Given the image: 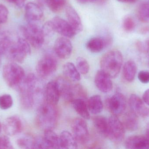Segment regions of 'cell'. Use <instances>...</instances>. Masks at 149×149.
I'll return each mask as SVG.
<instances>
[{"instance_id":"obj_19","label":"cell","mask_w":149,"mask_h":149,"mask_svg":"<svg viewBox=\"0 0 149 149\" xmlns=\"http://www.w3.org/2000/svg\"><path fill=\"white\" fill-rule=\"evenodd\" d=\"M125 146L127 149H148L149 140L146 136H133L126 140Z\"/></svg>"},{"instance_id":"obj_13","label":"cell","mask_w":149,"mask_h":149,"mask_svg":"<svg viewBox=\"0 0 149 149\" xmlns=\"http://www.w3.org/2000/svg\"><path fill=\"white\" fill-rule=\"evenodd\" d=\"M51 21L55 31L63 36L72 38L76 35L68 21L58 16L53 17Z\"/></svg>"},{"instance_id":"obj_47","label":"cell","mask_w":149,"mask_h":149,"mask_svg":"<svg viewBox=\"0 0 149 149\" xmlns=\"http://www.w3.org/2000/svg\"><path fill=\"white\" fill-rule=\"evenodd\" d=\"M1 55L0 54V66H1Z\"/></svg>"},{"instance_id":"obj_4","label":"cell","mask_w":149,"mask_h":149,"mask_svg":"<svg viewBox=\"0 0 149 149\" xmlns=\"http://www.w3.org/2000/svg\"><path fill=\"white\" fill-rule=\"evenodd\" d=\"M3 77L10 87L17 88L25 77L23 68L15 63H9L3 68Z\"/></svg>"},{"instance_id":"obj_41","label":"cell","mask_w":149,"mask_h":149,"mask_svg":"<svg viewBox=\"0 0 149 149\" xmlns=\"http://www.w3.org/2000/svg\"><path fill=\"white\" fill-rule=\"evenodd\" d=\"M143 100L145 104L149 106V89L146 90L143 95Z\"/></svg>"},{"instance_id":"obj_16","label":"cell","mask_w":149,"mask_h":149,"mask_svg":"<svg viewBox=\"0 0 149 149\" xmlns=\"http://www.w3.org/2000/svg\"><path fill=\"white\" fill-rule=\"evenodd\" d=\"M43 13L39 5L33 2H29L25 7V16L28 23H37L42 17Z\"/></svg>"},{"instance_id":"obj_46","label":"cell","mask_w":149,"mask_h":149,"mask_svg":"<svg viewBox=\"0 0 149 149\" xmlns=\"http://www.w3.org/2000/svg\"><path fill=\"white\" fill-rule=\"evenodd\" d=\"M2 129V125L1 122H0V133H1V131Z\"/></svg>"},{"instance_id":"obj_14","label":"cell","mask_w":149,"mask_h":149,"mask_svg":"<svg viewBox=\"0 0 149 149\" xmlns=\"http://www.w3.org/2000/svg\"><path fill=\"white\" fill-rule=\"evenodd\" d=\"M129 105L131 111L137 116H149V108L146 106L143 101L136 94H132L129 99Z\"/></svg>"},{"instance_id":"obj_32","label":"cell","mask_w":149,"mask_h":149,"mask_svg":"<svg viewBox=\"0 0 149 149\" xmlns=\"http://www.w3.org/2000/svg\"><path fill=\"white\" fill-rule=\"evenodd\" d=\"M76 68L80 74H86L88 73L89 65L87 61L84 58L79 57L76 61Z\"/></svg>"},{"instance_id":"obj_44","label":"cell","mask_w":149,"mask_h":149,"mask_svg":"<svg viewBox=\"0 0 149 149\" xmlns=\"http://www.w3.org/2000/svg\"><path fill=\"white\" fill-rule=\"evenodd\" d=\"M146 137L149 140V125L146 130Z\"/></svg>"},{"instance_id":"obj_24","label":"cell","mask_w":149,"mask_h":149,"mask_svg":"<svg viewBox=\"0 0 149 149\" xmlns=\"http://www.w3.org/2000/svg\"><path fill=\"white\" fill-rule=\"evenodd\" d=\"M44 139L47 149H60L59 137L53 129L44 130Z\"/></svg>"},{"instance_id":"obj_12","label":"cell","mask_w":149,"mask_h":149,"mask_svg":"<svg viewBox=\"0 0 149 149\" xmlns=\"http://www.w3.org/2000/svg\"><path fill=\"white\" fill-rule=\"evenodd\" d=\"M2 128L6 135L13 136L20 134L23 129L22 122L17 116H12L5 119Z\"/></svg>"},{"instance_id":"obj_40","label":"cell","mask_w":149,"mask_h":149,"mask_svg":"<svg viewBox=\"0 0 149 149\" xmlns=\"http://www.w3.org/2000/svg\"><path fill=\"white\" fill-rule=\"evenodd\" d=\"M25 0H7L10 3L15 4L18 8H22L24 5Z\"/></svg>"},{"instance_id":"obj_9","label":"cell","mask_w":149,"mask_h":149,"mask_svg":"<svg viewBox=\"0 0 149 149\" xmlns=\"http://www.w3.org/2000/svg\"><path fill=\"white\" fill-rule=\"evenodd\" d=\"M72 130L77 142L85 144L89 141V135L87 125L81 118L74 119L72 123Z\"/></svg>"},{"instance_id":"obj_36","label":"cell","mask_w":149,"mask_h":149,"mask_svg":"<svg viewBox=\"0 0 149 149\" xmlns=\"http://www.w3.org/2000/svg\"><path fill=\"white\" fill-rule=\"evenodd\" d=\"M42 31L45 38L52 36L55 32L51 21L46 22L42 28Z\"/></svg>"},{"instance_id":"obj_35","label":"cell","mask_w":149,"mask_h":149,"mask_svg":"<svg viewBox=\"0 0 149 149\" xmlns=\"http://www.w3.org/2000/svg\"><path fill=\"white\" fill-rule=\"evenodd\" d=\"M135 26V22L131 17L130 16L125 17L123 22V27L125 31L131 32L134 29Z\"/></svg>"},{"instance_id":"obj_7","label":"cell","mask_w":149,"mask_h":149,"mask_svg":"<svg viewBox=\"0 0 149 149\" xmlns=\"http://www.w3.org/2000/svg\"><path fill=\"white\" fill-rule=\"evenodd\" d=\"M107 137L115 143H120L123 140L125 136V128L118 117L112 115L108 119Z\"/></svg>"},{"instance_id":"obj_21","label":"cell","mask_w":149,"mask_h":149,"mask_svg":"<svg viewBox=\"0 0 149 149\" xmlns=\"http://www.w3.org/2000/svg\"><path fill=\"white\" fill-rule=\"evenodd\" d=\"M59 137L60 149H74L77 148V141L69 131H64Z\"/></svg>"},{"instance_id":"obj_37","label":"cell","mask_w":149,"mask_h":149,"mask_svg":"<svg viewBox=\"0 0 149 149\" xmlns=\"http://www.w3.org/2000/svg\"><path fill=\"white\" fill-rule=\"evenodd\" d=\"M14 148L10 139L8 136H0V149H12Z\"/></svg>"},{"instance_id":"obj_26","label":"cell","mask_w":149,"mask_h":149,"mask_svg":"<svg viewBox=\"0 0 149 149\" xmlns=\"http://www.w3.org/2000/svg\"><path fill=\"white\" fill-rule=\"evenodd\" d=\"M105 38L100 37H94L88 42L86 46L90 51L94 53L100 52L104 48L108 46Z\"/></svg>"},{"instance_id":"obj_1","label":"cell","mask_w":149,"mask_h":149,"mask_svg":"<svg viewBox=\"0 0 149 149\" xmlns=\"http://www.w3.org/2000/svg\"><path fill=\"white\" fill-rule=\"evenodd\" d=\"M58 113L56 105L45 101L40 105L37 113L36 122L44 130L53 129L57 124Z\"/></svg>"},{"instance_id":"obj_10","label":"cell","mask_w":149,"mask_h":149,"mask_svg":"<svg viewBox=\"0 0 149 149\" xmlns=\"http://www.w3.org/2000/svg\"><path fill=\"white\" fill-rule=\"evenodd\" d=\"M108 108L113 115L120 116L124 113L127 107L125 96L120 93H116L109 99Z\"/></svg>"},{"instance_id":"obj_8","label":"cell","mask_w":149,"mask_h":149,"mask_svg":"<svg viewBox=\"0 0 149 149\" xmlns=\"http://www.w3.org/2000/svg\"><path fill=\"white\" fill-rule=\"evenodd\" d=\"M57 68V61L53 56L45 55L38 61L36 67L38 74L42 78H46L53 74Z\"/></svg>"},{"instance_id":"obj_22","label":"cell","mask_w":149,"mask_h":149,"mask_svg":"<svg viewBox=\"0 0 149 149\" xmlns=\"http://www.w3.org/2000/svg\"><path fill=\"white\" fill-rule=\"evenodd\" d=\"M63 72L70 81L78 82L81 79L80 73L73 63L68 62L63 66Z\"/></svg>"},{"instance_id":"obj_23","label":"cell","mask_w":149,"mask_h":149,"mask_svg":"<svg viewBox=\"0 0 149 149\" xmlns=\"http://www.w3.org/2000/svg\"><path fill=\"white\" fill-rule=\"evenodd\" d=\"M137 116L132 111L125 114L122 122L125 129L134 131L138 129L139 122Z\"/></svg>"},{"instance_id":"obj_20","label":"cell","mask_w":149,"mask_h":149,"mask_svg":"<svg viewBox=\"0 0 149 149\" xmlns=\"http://www.w3.org/2000/svg\"><path fill=\"white\" fill-rule=\"evenodd\" d=\"M65 12L67 21L76 34L81 32L83 27L80 17L76 10L72 7L68 6L66 8Z\"/></svg>"},{"instance_id":"obj_38","label":"cell","mask_w":149,"mask_h":149,"mask_svg":"<svg viewBox=\"0 0 149 149\" xmlns=\"http://www.w3.org/2000/svg\"><path fill=\"white\" fill-rule=\"evenodd\" d=\"M9 11L5 5L0 4V24L5 23L8 21Z\"/></svg>"},{"instance_id":"obj_45","label":"cell","mask_w":149,"mask_h":149,"mask_svg":"<svg viewBox=\"0 0 149 149\" xmlns=\"http://www.w3.org/2000/svg\"><path fill=\"white\" fill-rule=\"evenodd\" d=\"M147 46H148V50L149 51V40H148L147 42Z\"/></svg>"},{"instance_id":"obj_3","label":"cell","mask_w":149,"mask_h":149,"mask_svg":"<svg viewBox=\"0 0 149 149\" xmlns=\"http://www.w3.org/2000/svg\"><path fill=\"white\" fill-rule=\"evenodd\" d=\"M123 63V57L120 52L113 50L107 52L101 59V70L111 78L117 77Z\"/></svg>"},{"instance_id":"obj_30","label":"cell","mask_w":149,"mask_h":149,"mask_svg":"<svg viewBox=\"0 0 149 149\" xmlns=\"http://www.w3.org/2000/svg\"><path fill=\"white\" fill-rule=\"evenodd\" d=\"M137 14L138 18L141 22L149 23V0L139 5Z\"/></svg>"},{"instance_id":"obj_5","label":"cell","mask_w":149,"mask_h":149,"mask_svg":"<svg viewBox=\"0 0 149 149\" xmlns=\"http://www.w3.org/2000/svg\"><path fill=\"white\" fill-rule=\"evenodd\" d=\"M31 52L30 44L25 38H21L14 42L5 55L14 62L22 63Z\"/></svg>"},{"instance_id":"obj_27","label":"cell","mask_w":149,"mask_h":149,"mask_svg":"<svg viewBox=\"0 0 149 149\" xmlns=\"http://www.w3.org/2000/svg\"><path fill=\"white\" fill-rule=\"evenodd\" d=\"M88 107L91 113L97 115L103 110V105L102 100L99 95H95L89 98L88 101Z\"/></svg>"},{"instance_id":"obj_43","label":"cell","mask_w":149,"mask_h":149,"mask_svg":"<svg viewBox=\"0 0 149 149\" xmlns=\"http://www.w3.org/2000/svg\"><path fill=\"white\" fill-rule=\"evenodd\" d=\"M120 2L123 3H132L134 2L136 0H117Z\"/></svg>"},{"instance_id":"obj_25","label":"cell","mask_w":149,"mask_h":149,"mask_svg":"<svg viewBox=\"0 0 149 149\" xmlns=\"http://www.w3.org/2000/svg\"><path fill=\"white\" fill-rule=\"evenodd\" d=\"M76 113L83 119L88 120L90 118L89 110L84 99L78 98L74 99L72 102Z\"/></svg>"},{"instance_id":"obj_39","label":"cell","mask_w":149,"mask_h":149,"mask_svg":"<svg viewBox=\"0 0 149 149\" xmlns=\"http://www.w3.org/2000/svg\"><path fill=\"white\" fill-rule=\"evenodd\" d=\"M139 80L143 84L149 83V71H141L138 73Z\"/></svg>"},{"instance_id":"obj_28","label":"cell","mask_w":149,"mask_h":149,"mask_svg":"<svg viewBox=\"0 0 149 149\" xmlns=\"http://www.w3.org/2000/svg\"><path fill=\"white\" fill-rule=\"evenodd\" d=\"M137 71L136 64L132 60L127 61L123 67V76L128 82H131L134 79Z\"/></svg>"},{"instance_id":"obj_18","label":"cell","mask_w":149,"mask_h":149,"mask_svg":"<svg viewBox=\"0 0 149 149\" xmlns=\"http://www.w3.org/2000/svg\"><path fill=\"white\" fill-rule=\"evenodd\" d=\"M111 78L101 70L96 73L95 78V83L100 91L104 93L110 92L113 89V82Z\"/></svg>"},{"instance_id":"obj_6","label":"cell","mask_w":149,"mask_h":149,"mask_svg":"<svg viewBox=\"0 0 149 149\" xmlns=\"http://www.w3.org/2000/svg\"><path fill=\"white\" fill-rule=\"evenodd\" d=\"M22 33L24 38L34 48L39 49L42 46L44 42L45 37L42 28L38 23H30L22 26Z\"/></svg>"},{"instance_id":"obj_33","label":"cell","mask_w":149,"mask_h":149,"mask_svg":"<svg viewBox=\"0 0 149 149\" xmlns=\"http://www.w3.org/2000/svg\"><path fill=\"white\" fill-rule=\"evenodd\" d=\"M33 140V137L26 136L19 138L17 141V143L21 148L32 149Z\"/></svg>"},{"instance_id":"obj_34","label":"cell","mask_w":149,"mask_h":149,"mask_svg":"<svg viewBox=\"0 0 149 149\" xmlns=\"http://www.w3.org/2000/svg\"><path fill=\"white\" fill-rule=\"evenodd\" d=\"M13 100L10 94H4L0 95V108L7 110L13 106Z\"/></svg>"},{"instance_id":"obj_48","label":"cell","mask_w":149,"mask_h":149,"mask_svg":"<svg viewBox=\"0 0 149 149\" xmlns=\"http://www.w3.org/2000/svg\"><path fill=\"white\" fill-rule=\"evenodd\" d=\"M148 66H149V64H148Z\"/></svg>"},{"instance_id":"obj_29","label":"cell","mask_w":149,"mask_h":149,"mask_svg":"<svg viewBox=\"0 0 149 149\" xmlns=\"http://www.w3.org/2000/svg\"><path fill=\"white\" fill-rule=\"evenodd\" d=\"M93 121L96 130L103 136L107 137L108 126V119L104 116L98 115L93 117Z\"/></svg>"},{"instance_id":"obj_42","label":"cell","mask_w":149,"mask_h":149,"mask_svg":"<svg viewBox=\"0 0 149 149\" xmlns=\"http://www.w3.org/2000/svg\"><path fill=\"white\" fill-rule=\"evenodd\" d=\"M80 3H94L98 0H77Z\"/></svg>"},{"instance_id":"obj_17","label":"cell","mask_w":149,"mask_h":149,"mask_svg":"<svg viewBox=\"0 0 149 149\" xmlns=\"http://www.w3.org/2000/svg\"><path fill=\"white\" fill-rule=\"evenodd\" d=\"M56 80L59 87L61 96L65 100L72 102L75 99L74 85H71L70 80L66 78H60Z\"/></svg>"},{"instance_id":"obj_2","label":"cell","mask_w":149,"mask_h":149,"mask_svg":"<svg viewBox=\"0 0 149 149\" xmlns=\"http://www.w3.org/2000/svg\"><path fill=\"white\" fill-rule=\"evenodd\" d=\"M37 80L34 73H30L25 76L22 82L18 87L20 103L23 108L29 109L35 103L34 95Z\"/></svg>"},{"instance_id":"obj_15","label":"cell","mask_w":149,"mask_h":149,"mask_svg":"<svg viewBox=\"0 0 149 149\" xmlns=\"http://www.w3.org/2000/svg\"><path fill=\"white\" fill-rule=\"evenodd\" d=\"M45 101L56 106L61 97L60 90L57 80H52L48 82L45 90Z\"/></svg>"},{"instance_id":"obj_11","label":"cell","mask_w":149,"mask_h":149,"mask_svg":"<svg viewBox=\"0 0 149 149\" xmlns=\"http://www.w3.org/2000/svg\"><path fill=\"white\" fill-rule=\"evenodd\" d=\"M72 49L70 40L65 37H60L57 38L54 44V52L57 56L62 59H67L70 58Z\"/></svg>"},{"instance_id":"obj_31","label":"cell","mask_w":149,"mask_h":149,"mask_svg":"<svg viewBox=\"0 0 149 149\" xmlns=\"http://www.w3.org/2000/svg\"><path fill=\"white\" fill-rule=\"evenodd\" d=\"M48 7L53 12L62 10L66 3V0H45Z\"/></svg>"}]
</instances>
